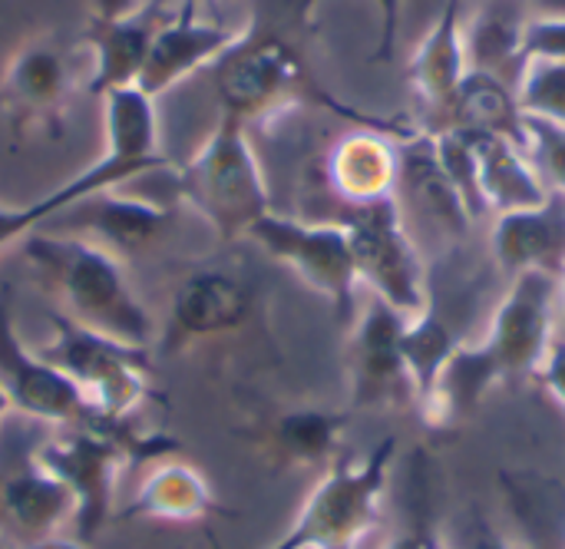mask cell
Here are the masks:
<instances>
[{
    "label": "cell",
    "instance_id": "74e56055",
    "mask_svg": "<svg viewBox=\"0 0 565 549\" xmlns=\"http://www.w3.org/2000/svg\"><path fill=\"white\" fill-rule=\"evenodd\" d=\"M13 408H10V401H7V394L0 391V427H3V421H7V414H10Z\"/></svg>",
    "mask_w": 565,
    "mask_h": 549
},
{
    "label": "cell",
    "instance_id": "6da1fadb",
    "mask_svg": "<svg viewBox=\"0 0 565 549\" xmlns=\"http://www.w3.org/2000/svg\"><path fill=\"white\" fill-rule=\"evenodd\" d=\"M318 3L321 0H252L235 46L212 66L222 113L242 126H262L298 106H318L358 129H377L401 142L411 139L417 133L414 123L344 103L318 80L311 66Z\"/></svg>",
    "mask_w": 565,
    "mask_h": 549
},
{
    "label": "cell",
    "instance_id": "7402d4cb",
    "mask_svg": "<svg viewBox=\"0 0 565 549\" xmlns=\"http://www.w3.org/2000/svg\"><path fill=\"white\" fill-rule=\"evenodd\" d=\"M463 23H467L463 0H444L440 13L434 17L430 30L424 33V40L417 43V50L407 63L411 89L434 113H440L450 103V96L470 73Z\"/></svg>",
    "mask_w": 565,
    "mask_h": 549
},
{
    "label": "cell",
    "instance_id": "836d02e7",
    "mask_svg": "<svg viewBox=\"0 0 565 549\" xmlns=\"http://www.w3.org/2000/svg\"><path fill=\"white\" fill-rule=\"evenodd\" d=\"M146 0H89L93 7V20H119L129 17L142 7Z\"/></svg>",
    "mask_w": 565,
    "mask_h": 549
},
{
    "label": "cell",
    "instance_id": "1f68e13d",
    "mask_svg": "<svg viewBox=\"0 0 565 549\" xmlns=\"http://www.w3.org/2000/svg\"><path fill=\"white\" fill-rule=\"evenodd\" d=\"M447 543H450V549H526L523 540H516L507 530L493 527L480 514H473V520L467 527H460L457 537H447Z\"/></svg>",
    "mask_w": 565,
    "mask_h": 549
},
{
    "label": "cell",
    "instance_id": "ab89813d",
    "mask_svg": "<svg viewBox=\"0 0 565 549\" xmlns=\"http://www.w3.org/2000/svg\"><path fill=\"white\" fill-rule=\"evenodd\" d=\"M559 549H565V520H563V534H559Z\"/></svg>",
    "mask_w": 565,
    "mask_h": 549
},
{
    "label": "cell",
    "instance_id": "d6a6232c",
    "mask_svg": "<svg viewBox=\"0 0 565 549\" xmlns=\"http://www.w3.org/2000/svg\"><path fill=\"white\" fill-rule=\"evenodd\" d=\"M533 378L543 384V391L556 401V408L565 414V338L553 341V348L546 351V358H543V365L536 368Z\"/></svg>",
    "mask_w": 565,
    "mask_h": 549
},
{
    "label": "cell",
    "instance_id": "f1b7e54d",
    "mask_svg": "<svg viewBox=\"0 0 565 549\" xmlns=\"http://www.w3.org/2000/svg\"><path fill=\"white\" fill-rule=\"evenodd\" d=\"M526 129V156L533 159L543 186L565 199V126L523 116Z\"/></svg>",
    "mask_w": 565,
    "mask_h": 549
},
{
    "label": "cell",
    "instance_id": "9c48e42d",
    "mask_svg": "<svg viewBox=\"0 0 565 549\" xmlns=\"http://www.w3.org/2000/svg\"><path fill=\"white\" fill-rule=\"evenodd\" d=\"M248 239L275 262H281L305 288L321 295L331 305L338 325H354L361 278L348 229L341 222H308L271 209L248 229Z\"/></svg>",
    "mask_w": 565,
    "mask_h": 549
},
{
    "label": "cell",
    "instance_id": "4dcf8cb0",
    "mask_svg": "<svg viewBox=\"0 0 565 549\" xmlns=\"http://www.w3.org/2000/svg\"><path fill=\"white\" fill-rule=\"evenodd\" d=\"M381 549H450L447 534L434 524V517L424 510V504L414 510L404 530H397Z\"/></svg>",
    "mask_w": 565,
    "mask_h": 549
},
{
    "label": "cell",
    "instance_id": "ffe728a7",
    "mask_svg": "<svg viewBox=\"0 0 565 549\" xmlns=\"http://www.w3.org/2000/svg\"><path fill=\"white\" fill-rule=\"evenodd\" d=\"M252 315V288L228 272L205 268L172 292L169 325L175 338H218L238 331Z\"/></svg>",
    "mask_w": 565,
    "mask_h": 549
},
{
    "label": "cell",
    "instance_id": "5bb4252c",
    "mask_svg": "<svg viewBox=\"0 0 565 549\" xmlns=\"http://www.w3.org/2000/svg\"><path fill=\"white\" fill-rule=\"evenodd\" d=\"M169 219H172L169 205H159L149 199H132V196H122L119 189H106V192L86 196V199L60 209L40 229L89 239V242L116 252L126 262L136 252H142L146 245H152L166 232Z\"/></svg>",
    "mask_w": 565,
    "mask_h": 549
},
{
    "label": "cell",
    "instance_id": "ba28073f",
    "mask_svg": "<svg viewBox=\"0 0 565 549\" xmlns=\"http://www.w3.org/2000/svg\"><path fill=\"white\" fill-rule=\"evenodd\" d=\"M341 225L348 229L361 288L381 298L404 318L430 308V275L427 262L411 235L401 199H384L371 205H348Z\"/></svg>",
    "mask_w": 565,
    "mask_h": 549
},
{
    "label": "cell",
    "instance_id": "5b68a950",
    "mask_svg": "<svg viewBox=\"0 0 565 549\" xmlns=\"http://www.w3.org/2000/svg\"><path fill=\"white\" fill-rule=\"evenodd\" d=\"M397 437L387 434L361 461L338 457L305 497L291 527L268 549H361L384 517Z\"/></svg>",
    "mask_w": 565,
    "mask_h": 549
},
{
    "label": "cell",
    "instance_id": "30bf717a",
    "mask_svg": "<svg viewBox=\"0 0 565 549\" xmlns=\"http://www.w3.org/2000/svg\"><path fill=\"white\" fill-rule=\"evenodd\" d=\"M0 391L10 408L53 427H96L83 394L30 348L13 318V292L0 285Z\"/></svg>",
    "mask_w": 565,
    "mask_h": 549
},
{
    "label": "cell",
    "instance_id": "44dd1931",
    "mask_svg": "<svg viewBox=\"0 0 565 549\" xmlns=\"http://www.w3.org/2000/svg\"><path fill=\"white\" fill-rule=\"evenodd\" d=\"M351 411L291 408L281 411L262 434L265 457L281 471H328L341 457Z\"/></svg>",
    "mask_w": 565,
    "mask_h": 549
},
{
    "label": "cell",
    "instance_id": "2e32d148",
    "mask_svg": "<svg viewBox=\"0 0 565 549\" xmlns=\"http://www.w3.org/2000/svg\"><path fill=\"white\" fill-rule=\"evenodd\" d=\"M169 13L162 10V0H146L136 13L119 17V20H93L83 33V43L93 56V73H89V93L106 96L122 86H136L152 36L162 27Z\"/></svg>",
    "mask_w": 565,
    "mask_h": 549
},
{
    "label": "cell",
    "instance_id": "60d3db41",
    "mask_svg": "<svg viewBox=\"0 0 565 549\" xmlns=\"http://www.w3.org/2000/svg\"><path fill=\"white\" fill-rule=\"evenodd\" d=\"M0 549H7V543H3V537H0Z\"/></svg>",
    "mask_w": 565,
    "mask_h": 549
},
{
    "label": "cell",
    "instance_id": "8fae6325",
    "mask_svg": "<svg viewBox=\"0 0 565 549\" xmlns=\"http://www.w3.org/2000/svg\"><path fill=\"white\" fill-rule=\"evenodd\" d=\"M407 318L371 298L348 338V388H351V411L367 408H414V388L407 378L401 335Z\"/></svg>",
    "mask_w": 565,
    "mask_h": 549
},
{
    "label": "cell",
    "instance_id": "e575fe53",
    "mask_svg": "<svg viewBox=\"0 0 565 549\" xmlns=\"http://www.w3.org/2000/svg\"><path fill=\"white\" fill-rule=\"evenodd\" d=\"M23 549H86L83 540H66V537H50V540H40V543H30Z\"/></svg>",
    "mask_w": 565,
    "mask_h": 549
},
{
    "label": "cell",
    "instance_id": "cb8c5ba5",
    "mask_svg": "<svg viewBox=\"0 0 565 549\" xmlns=\"http://www.w3.org/2000/svg\"><path fill=\"white\" fill-rule=\"evenodd\" d=\"M437 129H467V133H497L526 149V129H523V113L516 103L513 83L470 70L450 103L437 113Z\"/></svg>",
    "mask_w": 565,
    "mask_h": 549
},
{
    "label": "cell",
    "instance_id": "ac0fdd59",
    "mask_svg": "<svg viewBox=\"0 0 565 549\" xmlns=\"http://www.w3.org/2000/svg\"><path fill=\"white\" fill-rule=\"evenodd\" d=\"M212 484L195 464L159 457L152 471L139 481L126 507L116 510V520H146V524H202L218 514Z\"/></svg>",
    "mask_w": 565,
    "mask_h": 549
},
{
    "label": "cell",
    "instance_id": "e0dca14e",
    "mask_svg": "<svg viewBox=\"0 0 565 549\" xmlns=\"http://www.w3.org/2000/svg\"><path fill=\"white\" fill-rule=\"evenodd\" d=\"M401 139L377 129H354L328 152V186L344 205H371L397 196Z\"/></svg>",
    "mask_w": 565,
    "mask_h": 549
},
{
    "label": "cell",
    "instance_id": "8992f818",
    "mask_svg": "<svg viewBox=\"0 0 565 549\" xmlns=\"http://www.w3.org/2000/svg\"><path fill=\"white\" fill-rule=\"evenodd\" d=\"M172 186L179 202L189 205L222 242L248 239V229L271 212L268 182L248 139V126L225 113L212 136L175 172Z\"/></svg>",
    "mask_w": 565,
    "mask_h": 549
},
{
    "label": "cell",
    "instance_id": "8d00e7d4",
    "mask_svg": "<svg viewBox=\"0 0 565 549\" xmlns=\"http://www.w3.org/2000/svg\"><path fill=\"white\" fill-rule=\"evenodd\" d=\"M212 3H218V0H182V7H189V10H205Z\"/></svg>",
    "mask_w": 565,
    "mask_h": 549
},
{
    "label": "cell",
    "instance_id": "4316f807",
    "mask_svg": "<svg viewBox=\"0 0 565 549\" xmlns=\"http://www.w3.org/2000/svg\"><path fill=\"white\" fill-rule=\"evenodd\" d=\"M523 17L516 0H490L463 23L467 63L470 70L493 73L507 83H516L523 70Z\"/></svg>",
    "mask_w": 565,
    "mask_h": 549
},
{
    "label": "cell",
    "instance_id": "52a82bcc",
    "mask_svg": "<svg viewBox=\"0 0 565 549\" xmlns=\"http://www.w3.org/2000/svg\"><path fill=\"white\" fill-rule=\"evenodd\" d=\"M53 341L36 355L53 365L89 404L99 424H126L149 398V351L103 338L50 312Z\"/></svg>",
    "mask_w": 565,
    "mask_h": 549
},
{
    "label": "cell",
    "instance_id": "7a4b0ae2",
    "mask_svg": "<svg viewBox=\"0 0 565 549\" xmlns=\"http://www.w3.org/2000/svg\"><path fill=\"white\" fill-rule=\"evenodd\" d=\"M559 338V278L526 272L510 278L490 328L480 341L454 355L434 404L420 414L427 427L447 431L463 421L503 381L536 374Z\"/></svg>",
    "mask_w": 565,
    "mask_h": 549
},
{
    "label": "cell",
    "instance_id": "277c9868",
    "mask_svg": "<svg viewBox=\"0 0 565 549\" xmlns=\"http://www.w3.org/2000/svg\"><path fill=\"white\" fill-rule=\"evenodd\" d=\"M179 444L162 434H136L126 424H96V427H56L30 461L53 474L76 500L79 540L89 543L116 520V487L122 471L132 461L169 457Z\"/></svg>",
    "mask_w": 565,
    "mask_h": 549
},
{
    "label": "cell",
    "instance_id": "d590c367",
    "mask_svg": "<svg viewBox=\"0 0 565 549\" xmlns=\"http://www.w3.org/2000/svg\"><path fill=\"white\" fill-rule=\"evenodd\" d=\"M559 338H565V268L559 278Z\"/></svg>",
    "mask_w": 565,
    "mask_h": 549
},
{
    "label": "cell",
    "instance_id": "4fadbf2b",
    "mask_svg": "<svg viewBox=\"0 0 565 549\" xmlns=\"http://www.w3.org/2000/svg\"><path fill=\"white\" fill-rule=\"evenodd\" d=\"M238 33H242V23L235 27V23L205 17V10L179 7V13H169L162 27L156 30L136 86L152 99L166 96L192 73L212 70L235 46Z\"/></svg>",
    "mask_w": 565,
    "mask_h": 549
},
{
    "label": "cell",
    "instance_id": "d6986e66",
    "mask_svg": "<svg viewBox=\"0 0 565 549\" xmlns=\"http://www.w3.org/2000/svg\"><path fill=\"white\" fill-rule=\"evenodd\" d=\"M0 520L10 537L30 547L60 537L76 520V500L53 474L26 461L0 481Z\"/></svg>",
    "mask_w": 565,
    "mask_h": 549
},
{
    "label": "cell",
    "instance_id": "3957f363",
    "mask_svg": "<svg viewBox=\"0 0 565 549\" xmlns=\"http://www.w3.org/2000/svg\"><path fill=\"white\" fill-rule=\"evenodd\" d=\"M23 255L53 298V312L70 321L149 351L156 345V318L132 288L126 262L79 235L36 229L23 239Z\"/></svg>",
    "mask_w": 565,
    "mask_h": 549
},
{
    "label": "cell",
    "instance_id": "83f0119b",
    "mask_svg": "<svg viewBox=\"0 0 565 549\" xmlns=\"http://www.w3.org/2000/svg\"><path fill=\"white\" fill-rule=\"evenodd\" d=\"M513 89L523 116L565 126V60H526Z\"/></svg>",
    "mask_w": 565,
    "mask_h": 549
},
{
    "label": "cell",
    "instance_id": "484cf974",
    "mask_svg": "<svg viewBox=\"0 0 565 549\" xmlns=\"http://www.w3.org/2000/svg\"><path fill=\"white\" fill-rule=\"evenodd\" d=\"M460 348H463V338L434 308V302L427 312L407 318L404 335H401V351H404L407 378L414 388V411L417 414H424L434 404L440 381H444V374H447V368Z\"/></svg>",
    "mask_w": 565,
    "mask_h": 549
},
{
    "label": "cell",
    "instance_id": "603a6c76",
    "mask_svg": "<svg viewBox=\"0 0 565 549\" xmlns=\"http://www.w3.org/2000/svg\"><path fill=\"white\" fill-rule=\"evenodd\" d=\"M473 159H477V186L483 209L493 215L533 209L546 202L550 189L543 186L526 149L497 133H470Z\"/></svg>",
    "mask_w": 565,
    "mask_h": 549
},
{
    "label": "cell",
    "instance_id": "7c38bea8",
    "mask_svg": "<svg viewBox=\"0 0 565 549\" xmlns=\"http://www.w3.org/2000/svg\"><path fill=\"white\" fill-rule=\"evenodd\" d=\"M73 96V60L56 36L23 40L0 76V106L23 129L56 136Z\"/></svg>",
    "mask_w": 565,
    "mask_h": 549
},
{
    "label": "cell",
    "instance_id": "d4e9b609",
    "mask_svg": "<svg viewBox=\"0 0 565 549\" xmlns=\"http://www.w3.org/2000/svg\"><path fill=\"white\" fill-rule=\"evenodd\" d=\"M404 186L411 192V202L430 222L447 229V235H463L467 225L473 222L470 212L463 209L454 182L447 179L427 129H417L411 139L401 142V182H397V189H404Z\"/></svg>",
    "mask_w": 565,
    "mask_h": 549
},
{
    "label": "cell",
    "instance_id": "f546056e",
    "mask_svg": "<svg viewBox=\"0 0 565 549\" xmlns=\"http://www.w3.org/2000/svg\"><path fill=\"white\" fill-rule=\"evenodd\" d=\"M565 60V13H540L523 27V63L526 60Z\"/></svg>",
    "mask_w": 565,
    "mask_h": 549
},
{
    "label": "cell",
    "instance_id": "f35d334b",
    "mask_svg": "<svg viewBox=\"0 0 565 549\" xmlns=\"http://www.w3.org/2000/svg\"><path fill=\"white\" fill-rule=\"evenodd\" d=\"M526 543V549H559V540H556V547H543L540 540H523Z\"/></svg>",
    "mask_w": 565,
    "mask_h": 549
},
{
    "label": "cell",
    "instance_id": "9a60e30c",
    "mask_svg": "<svg viewBox=\"0 0 565 549\" xmlns=\"http://www.w3.org/2000/svg\"><path fill=\"white\" fill-rule=\"evenodd\" d=\"M490 249L507 278L543 272L563 278L565 268V199L550 192L533 209L503 212L493 219Z\"/></svg>",
    "mask_w": 565,
    "mask_h": 549
}]
</instances>
